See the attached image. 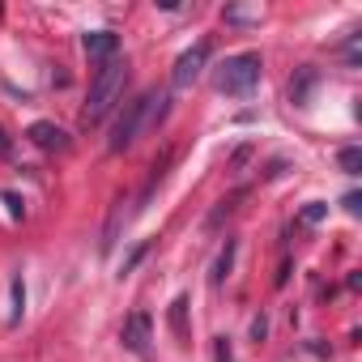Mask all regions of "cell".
Here are the masks:
<instances>
[{
	"instance_id": "obj_1",
	"label": "cell",
	"mask_w": 362,
	"mask_h": 362,
	"mask_svg": "<svg viewBox=\"0 0 362 362\" xmlns=\"http://www.w3.org/2000/svg\"><path fill=\"white\" fill-rule=\"evenodd\" d=\"M124 86H128V64L115 56V60H107V64L98 69V77L90 81V98H86V107H81V124H86V128L103 124V119L124 103Z\"/></svg>"
},
{
	"instance_id": "obj_2",
	"label": "cell",
	"mask_w": 362,
	"mask_h": 362,
	"mask_svg": "<svg viewBox=\"0 0 362 362\" xmlns=\"http://www.w3.org/2000/svg\"><path fill=\"white\" fill-rule=\"evenodd\" d=\"M260 73H264V60L260 52H239V56H226L222 69H218V90L230 94V98H247L256 86H260Z\"/></svg>"
},
{
	"instance_id": "obj_3",
	"label": "cell",
	"mask_w": 362,
	"mask_h": 362,
	"mask_svg": "<svg viewBox=\"0 0 362 362\" xmlns=\"http://www.w3.org/2000/svg\"><path fill=\"white\" fill-rule=\"evenodd\" d=\"M141 98H132V103H124V115L115 119V128H111V141H107V149L111 153H124L136 136H141Z\"/></svg>"
},
{
	"instance_id": "obj_4",
	"label": "cell",
	"mask_w": 362,
	"mask_h": 362,
	"mask_svg": "<svg viewBox=\"0 0 362 362\" xmlns=\"http://www.w3.org/2000/svg\"><path fill=\"white\" fill-rule=\"evenodd\" d=\"M205 64H209V43H197V47H188L184 56L175 60V73H170V86L175 90H188L201 73H205Z\"/></svg>"
},
{
	"instance_id": "obj_5",
	"label": "cell",
	"mask_w": 362,
	"mask_h": 362,
	"mask_svg": "<svg viewBox=\"0 0 362 362\" xmlns=\"http://www.w3.org/2000/svg\"><path fill=\"white\" fill-rule=\"evenodd\" d=\"M119 341H124V349H132L136 358H149V311H132L128 320H124V332H119Z\"/></svg>"
},
{
	"instance_id": "obj_6",
	"label": "cell",
	"mask_w": 362,
	"mask_h": 362,
	"mask_svg": "<svg viewBox=\"0 0 362 362\" xmlns=\"http://www.w3.org/2000/svg\"><path fill=\"white\" fill-rule=\"evenodd\" d=\"M39 149H47V153H69V132L60 128V124H52V119H39V124H30V132H26Z\"/></svg>"
},
{
	"instance_id": "obj_7",
	"label": "cell",
	"mask_w": 362,
	"mask_h": 362,
	"mask_svg": "<svg viewBox=\"0 0 362 362\" xmlns=\"http://www.w3.org/2000/svg\"><path fill=\"white\" fill-rule=\"evenodd\" d=\"M81 47H86V56H94V60H115V52H119V35L115 30H90V35H81Z\"/></svg>"
},
{
	"instance_id": "obj_8",
	"label": "cell",
	"mask_w": 362,
	"mask_h": 362,
	"mask_svg": "<svg viewBox=\"0 0 362 362\" xmlns=\"http://www.w3.org/2000/svg\"><path fill=\"white\" fill-rule=\"evenodd\" d=\"M315 81H320V73H315L311 64H303V69L290 77V103H294V107H307V98H311V90H315Z\"/></svg>"
},
{
	"instance_id": "obj_9",
	"label": "cell",
	"mask_w": 362,
	"mask_h": 362,
	"mask_svg": "<svg viewBox=\"0 0 362 362\" xmlns=\"http://www.w3.org/2000/svg\"><path fill=\"white\" fill-rule=\"evenodd\" d=\"M166 320H170V332H175V337H188V294H179V298L170 303V315H166Z\"/></svg>"
},
{
	"instance_id": "obj_10",
	"label": "cell",
	"mask_w": 362,
	"mask_h": 362,
	"mask_svg": "<svg viewBox=\"0 0 362 362\" xmlns=\"http://www.w3.org/2000/svg\"><path fill=\"white\" fill-rule=\"evenodd\" d=\"M235 239H226V247H222V256H218V264H214V286H222L226 277H230V264H235Z\"/></svg>"
},
{
	"instance_id": "obj_11",
	"label": "cell",
	"mask_w": 362,
	"mask_h": 362,
	"mask_svg": "<svg viewBox=\"0 0 362 362\" xmlns=\"http://www.w3.org/2000/svg\"><path fill=\"white\" fill-rule=\"evenodd\" d=\"M337 166H341L345 175H362V149H358V145H345V149L337 153Z\"/></svg>"
},
{
	"instance_id": "obj_12",
	"label": "cell",
	"mask_w": 362,
	"mask_h": 362,
	"mask_svg": "<svg viewBox=\"0 0 362 362\" xmlns=\"http://www.w3.org/2000/svg\"><path fill=\"white\" fill-rule=\"evenodd\" d=\"M324 218H328V205H324V201H311V205L298 214V222H303V226H320Z\"/></svg>"
},
{
	"instance_id": "obj_13",
	"label": "cell",
	"mask_w": 362,
	"mask_h": 362,
	"mask_svg": "<svg viewBox=\"0 0 362 362\" xmlns=\"http://www.w3.org/2000/svg\"><path fill=\"white\" fill-rule=\"evenodd\" d=\"M22 307H26V286L22 277H13V320L9 324H22Z\"/></svg>"
},
{
	"instance_id": "obj_14",
	"label": "cell",
	"mask_w": 362,
	"mask_h": 362,
	"mask_svg": "<svg viewBox=\"0 0 362 362\" xmlns=\"http://www.w3.org/2000/svg\"><path fill=\"white\" fill-rule=\"evenodd\" d=\"M214 362H230V341H226V337L214 341Z\"/></svg>"
},
{
	"instance_id": "obj_15",
	"label": "cell",
	"mask_w": 362,
	"mask_h": 362,
	"mask_svg": "<svg viewBox=\"0 0 362 362\" xmlns=\"http://www.w3.org/2000/svg\"><path fill=\"white\" fill-rule=\"evenodd\" d=\"M247 158H252V145L235 149V158H230V170H243V166H247Z\"/></svg>"
},
{
	"instance_id": "obj_16",
	"label": "cell",
	"mask_w": 362,
	"mask_h": 362,
	"mask_svg": "<svg viewBox=\"0 0 362 362\" xmlns=\"http://www.w3.org/2000/svg\"><path fill=\"white\" fill-rule=\"evenodd\" d=\"M264 332H269V320H264V315H256V320H252V337H256V341H264Z\"/></svg>"
},
{
	"instance_id": "obj_17",
	"label": "cell",
	"mask_w": 362,
	"mask_h": 362,
	"mask_svg": "<svg viewBox=\"0 0 362 362\" xmlns=\"http://www.w3.org/2000/svg\"><path fill=\"white\" fill-rule=\"evenodd\" d=\"M5 205H9V214H13V218H22V214H26V209H22V201H18L13 192H5Z\"/></svg>"
},
{
	"instance_id": "obj_18",
	"label": "cell",
	"mask_w": 362,
	"mask_h": 362,
	"mask_svg": "<svg viewBox=\"0 0 362 362\" xmlns=\"http://www.w3.org/2000/svg\"><path fill=\"white\" fill-rule=\"evenodd\" d=\"M345 209H349V214H358V209H362V197H358V192H349V197H345Z\"/></svg>"
},
{
	"instance_id": "obj_19",
	"label": "cell",
	"mask_w": 362,
	"mask_h": 362,
	"mask_svg": "<svg viewBox=\"0 0 362 362\" xmlns=\"http://www.w3.org/2000/svg\"><path fill=\"white\" fill-rule=\"evenodd\" d=\"M13 153V145H9V136H5V128H0V158H9Z\"/></svg>"
}]
</instances>
